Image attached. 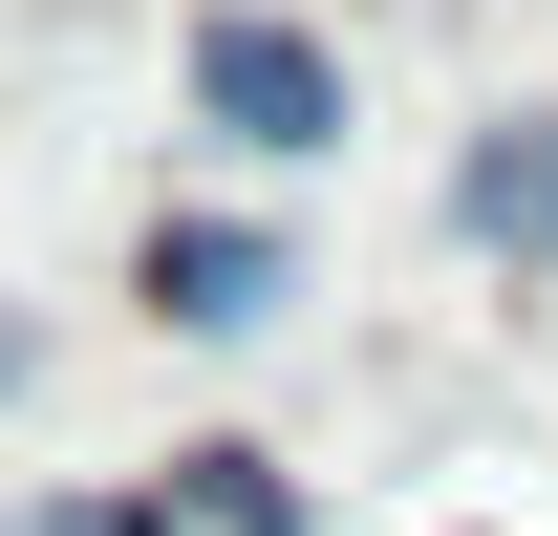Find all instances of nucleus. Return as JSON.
<instances>
[{
    "label": "nucleus",
    "mask_w": 558,
    "mask_h": 536,
    "mask_svg": "<svg viewBox=\"0 0 558 536\" xmlns=\"http://www.w3.org/2000/svg\"><path fill=\"white\" fill-rule=\"evenodd\" d=\"M473 236H494V258H558V108L473 150Z\"/></svg>",
    "instance_id": "obj_3"
},
{
    "label": "nucleus",
    "mask_w": 558,
    "mask_h": 536,
    "mask_svg": "<svg viewBox=\"0 0 558 536\" xmlns=\"http://www.w3.org/2000/svg\"><path fill=\"white\" fill-rule=\"evenodd\" d=\"M194 108L236 150H323V130H344V65H323L301 22H194Z\"/></svg>",
    "instance_id": "obj_1"
},
{
    "label": "nucleus",
    "mask_w": 558,
    "mask_h": 536,
    "mask_svg": "<svg viewBox=\"0 0 558 536\" xmlns=\"http://www.w3.org/2000/svg\"><path fill=\"white\" fill-rule=\"evenodd\" d=\"M150 301H172V322H194V343H236V322H279V236H236V215H172V236H150Z\"/></svg>",
    "instance_id": "obj_2"
},
{
    "label": "nucleus",
    "mask_w": 558,
    "mask_h": 536,
    "mask_svg": "<svg viewBox=\"0 0 558 536\" xmlns=\"http://www.w3.org/2000/svg\"><path fill=\"white\" fill-rule=\"evenodd\" d=\"M22 536H130V515H22Z\"/></svg>",
    "instance_id": "obj_4"
}]
</instances>
